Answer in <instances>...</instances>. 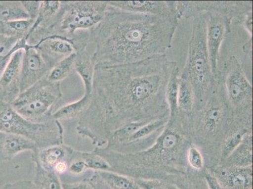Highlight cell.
Masks as SVG:
<instances>
[{"label":"cell","instance_id":"6da1fadb","mask_svg":"<svg viewBox=\"0 0 253 189\" xmlns=\"http://www.w3.org/2000/svg\"><path fill=\"white\" fill-rule=\"evenodd\" d=\"M176 61L167 55L123 65L96 64L88 109L78 121V135L95 147L125 124L169 117L166 88Z\"/></svg>","mask_w":253,"mask_h":189},{"label":"cell","instance_id":"7a4b0ae2","mask_svg":"<svg viewBox=\"0 0 253 189\" xmlns=\"http://www.w3.org/2000/svg\"><path fill=\"white\" fill-rule=\"evenodd\" d=\"M178 22L176 15L139 14L108 5L102 21L90 30L93 63L123 65L165 55Z\"/></svg>","mask_w":253,"mask_h":189},{"label":"cell","instance_id":"3957f363","mask_svg":"<svg viewBox=\"0 0 253 189\" xmlns=\"http://www.w3.org/2000/svg\"><path fill=\"white\" fill-rule=\"evenodd\" d=\"M207 14L193 18L187 58L180 78L192 85L195 96V109L203 105L217 81L211 70L206 42Z\"/></svg>","mask_w":253,"mask_h":189},{"label":"cell","instance_id":"277c9868","mask_svg":"<svg viewBox=\"0 0 253 189\" xmlns=\"http://www.w3.org/2000/svg\"><path fill=\"white\" fill-rule=\"evenodd\" d=\"M232 119L217 77L206 102L192 113L193 141L205 146H220Z\"/></svg>","mask_w":253,"mask_h":189},{"label":"cell","instance_id":"5b68a950","mask_svg":"<svg viewBox=\"0 0 253 189\" xmlns=\"http://www.w3.org/2000/svg\"><path fill=\"white\" fill-rule=\"evenodd\" d=\"M217 79L232 117L253 124V86L238 57H228Z\"/></svg>","mask_w":253,"mask_h":189},{"label":"cell","instance_id":"8992f818","mask_svg":"<svg viewBox=\"0 0 253 189\" xmlns=\"http://www.w3.org/2000/svg\"><path fill=\"white\" fill-rule=\"evenodd\" d=\"M0 133L28 138L39 149L64 144L61 122L52 119L43 123H33L20 116L10 103L3 102H0Z\"/></svg>","mask_w":253,"mask_h":189},{"label":"cell","instance_id":"52a82bcc","mask_svg":"<svg viewBox=\"0 0 253 189\" xmlns=\"http://www.w3.org/2000/svg\"><path fill=\"white\" fill-rule=\"evenodd\" d=\"M107 6L105 1H61L52 36L66 37L75 45L78 32L91 30L100 24Z\"/></svg>","mask_w":253,"mask_h":189},{"label":"cell","instance_id":"ba28073f","mask_svg":"<svg viewBox=\"0 0 253 189\" xmlns=\"http://www.w3.org/2000/svg\"><path fill=\"white\" fill-rule=\"evenodd\" d=\"M62 96L61 83L50 82L45 77L21 92L10 105L29 121L43 123L53 119V109Z\"/></svg>","mask_w":253,"mask_h":189},{"label":"cell","instance_id":"9c48e42d","mask_svg":"<svg viewBox=\"0 0 253 189\" xmlns=\"http://www.w3.org/2000/svg\"><path fill=\"white\" fill-rule=\"evenodd\" d=\"M178 20L190 19L209 12L224 15L237 24L243 16L253 11V1H175Z\"/></svg>","mask_w":253,"mask_h":189},{"label":"cell","instance_id":"30bf717a","mask_svg":"<svg viewBox=\"0 0 253 189\" xmlns=\"http://www.w3.org/2000/svg\"><path fill=\"white\" fill-rule=\"evenodd\" d=\"M24 49L16 50L0 63V102H13L19 95Z\"/></svg>","mask_w":253,"mask_h":189},{"label":"cell","instance_id":"8fae6325","mask_svg":"<svg viewBox=\"0 0 253 189\" xmlns=\"http://www.w3.org/2000/svg\"><path fill=\"white\" fill-rule=\"evenodd\" d=\"M206 42L211 70L215 75L218 73L217 63L223 41L232 31V20L216 12L207 13Z\"/></svg>","mask_w":253,"mask_h":189},{"label":"cell","instance_id":"7c38bea8","mask_svg":"<svg viewBox=\"0 0 253 189\" xmlns=\"http://www.w3.org/2000/svg\"><path fill=\"white\" fill-rule=\"evenodd\" d=\"M52 68V67L45 61L35 46L27 45L24 49L22 58L20 82L21 92L46 77Z\"/></svg>","mask_w":253,"mask_h":189},{"label":"cell","instance_id":"4fadbf2b","mask_svg":"<svg viewBox=\"0 0 253 189\" xmlns=\"http://www.w3.org/2000/svg\"><path fill=\"white\" fill-rule=\"evenodd\" d=\"M108 5L139 14L176 15L175 1H107ZM177 17V16H176Z\"/></svg>","mask_w":253,"mask_h":189},{"label":"cell","instance_id":"5bb4252c","mask_svg":"<svg viewBox=\"0 0 253 189\" xmlns=\"http://www.w3.org/2000/svg\"><path fill=\"white\" fill-rule=\"evenodd\" d=\"M34 46L52 68L62 59L76 52L73 41L63 36L47 37Z\"/></svg>","mask_w":253,"mask_h":189},{"label":"cell","instance_id":"9a60e30c","mask_svg":"<svg viewBox=\"0 0 253 189\" xmlns=\"http://www.w3.org/2000/svg\"><path fill=\"white\" fill-rule=\"evenodd\" d=\"M225 189H253V168L227 166L213 174Z\"/></svg>","mask_w":253,"mask_h":189},{"label":"cell","instance_id":"2e32d148","mask_svg":"<svg viewBox=\"0 0 253 189\" xmlns=\"http://www.w3.org/2000/svg\"><path fill=\"white\" fill-rule=\"evenodd\" d=\"M73 147L64 144L39 149L32 153V158L34 162L38 163L44 169L53 170L59 161L66 160L69 162Z\"/></svg>","mask_w":253,"mask_h":189},{"label":"cell","instance_id":"e0dca14e","mask_svg":"<svg viewBox=\"0 0 253 189\" xmlns=\"http://www.w3.org/2000/svg\"><path fill=\"white\" fill-rule=\"evenodd\" d=\"M39 149L32 140L22 136L4 134L1 146V155L4 160H10L22 152L31 151L32 153Z\"/></svg>","mask_w":253,"mask_h":189},{"label":"cell","instance_id":"ac0fdd59","mask_svg":"<svg viewBox=\"0 0 253 189\" xmlns=\"http://www.w3.org/2000/svg\"><path fill=\"white\" fill-rule=\"evenodd\" d=\"M88 47L76 52L74 69L84 83V94H91L93 89L95 64Z\"/></svg>","mask_w":253,"mask_h":189},{"label":"cell","instance_id":"d6986e66","mask_svg":"<svg viewBox=\"0 0 253 189\" xmlns=\"http://www.w3.org/2000/svg\"><path fill=\"white\" fill-rule=\"evenodd\" d=\"M226 159L229 163L227 166L245 167L252 165L253 132L246 134L242 142Z\"/></svg>","mask_w":253,"mask_h":189},{"label":"cell","instance_id":"ffe728a7","mask_svg":"<svg viewBox=\"0 0 253 189\" xmlns=\"http://www.w3.org/2000/svg\"><path fill=\"white\" fill-rule=\"evenodd\" d=\"M90 94H85L79 100L68 103L52 113L53 119L60 122L80 118L88 109Z\"/></svg>","mask_w":253,"mask_h":189},{"label":"cell","instance_id":"44dd1931","mask_svg":"<svg viewBox=\"0 0 253 189\" xmlns=\"http://www.w3.org/2000/svg\"><path fill=\"white\" fill-rule=\"evenodd\" d=\"M178 110L179 112L192 115L195 105L194 89L187 80L179 77L178 94Z\"/></svg>","mask_w":253,"mask_h":189},{"label":"cell","instance_id":"7402d4cb","mask_svg":"<svg viewBox=\"0 0 253 189\" xmlns=\"http://www.w3.org/2000/svg\"><path fill=\"white\" fill-rule=\"evenodd\" d=\"M110 189H142L135 179L112 171L95 172Z\"/></svg>","mask_w":253,"mask_h":189},{"label":"cell","instance_id":"603a6c76","mask_svg":"<svg viewBox=\"0 0 253 189\" xmlns=\"http://www.w3.org/2000/svg\"><path fill=\"white\" fill-rule=\"evenodd\" d=\"M34 20L28 19L15 20L7 22H0V34L3 35L22 39L26 38Z\"/></svg>","mask_w":253,"mask_h":189},{"label":"cell","instance_id":"cb8c5ba5","mask_svg":"<svg viewBox=\"0 0 253 189\" xmlns=\"http://www.w3.org/2000/svg\"><path fill=\"white\" fill-rule=\"evenodd\" d=\"M179 68L178 64L174 67L166 88V98L169 109V116L178 114V94Z\"/></svg>","mask_w":253,"mask_h":189},{"label":"cell","instance_id":"d4e9b609","mask_svg":"<svg viewBox=\"0 0 253 189\" xmlns=\"http://www.w3.org/2000/svg\"><path fill=\"white\" fill-rule=\"evenodd\" d=\"M21 1H0V22L28 19Z\"/></svg>","mask_w":253,"mask_h":189},{"label":"cell","instance_id":"484cf974","mask_svg":"<svg viewBox=\"0 0 253 189\" xmlns=\"http://www.w3.org/2000/svg\"><path fill=\"white\" fill-rule=\"evenodd\" d=\"M76 52L65 57L57 63L46 76L50 82L61 83L75 70Z\"/></svg>","mask_w":253,"mask_h":189},{"label":"cell","instance_id":"4316f807","mask_svg":"<svg viewBox=\"0 0 253 189\" xmlns=\"http://www.w3.org/2000/svg\"><path fill=\"white\" fill-rule=\"evenodd\" d=\"M36 165L35 180L34 183L43 189H63L59 175L53 170H47L38 163Z\"/></svg>","mask_w":253,"mask_h":189},{"label":"cell","instance_id":"83f0119b","mask_svg":"<svg viewBox=\"0 0 253 189\" xmlns=\"http://www.w3.org/2000/svg\"><path fill=\"white\" fill-rule=\"evenodd\" d=\"M61 4V1H41L38 17L31 29H36L49 22L58 13Z\"/></svg>","mask_w":253,"mask_h":189},{"label":"cell","instance_id":"f1b7e54d","mask_svg":"<svg viewBox=\"0 0 253 189\" xmlns=\"http://www.w3.org/2000/svg\"><path fill=\"white\" fill-rule=\"evenodd\" d=\"M26 38H11L0 34V63L16 50L27 47Z\"/></svg>","mask_w":253,"mask_h":189},{"label":"cell","instance_id":"f546056e","mask_svg":"<svg viewBox=\"0 0 253 189\" xmlns=\"http://www.w3.org/2000/svg\"><path fill=\"white\" fill-rule=\"evenodd\" d=\"M78 154L86 163L89 170L94 172L112 171L109 163L96 152L78 151Z\"/></svg>","mask_w":253,"mask_h":189},{"label":"cell","instance_id":"4dcf8cb0","mask_svg":"<svg viewBox=\"0 0 253 189\" xmlns=\"http://www.w3.org/2000/svg\"><path fill=\"white\" fill-rule=\"evenodd\" d=\"M186 160L194 170H201L204 168V159L201 150L195 145H191L186 151Z\"/></svg>","mask_w":253,"mask_h":189},{"label":"cell","instance_id":"1f68e13d","mask_svg":"<svg viewBox=\"0 0 253 189\" xmlns=\"http://www.w3.org/2000/svg\"><path fill=\"white\" fill-rule=\"evenodd\" d=\"M135 181L142 189H179L172 184L158 179H137Z\"/></svg>","mask_w":253,"mask_h":189},{"label":"cell","instance_id":"d6a6232c","mask_svg":"<svg viewBox=\"0 0 253 189\" xmlns=\"http://www.w3.org/2000/svg\"><path fill=\"white\" fill-rule=\"evenodd\" d=\"M21 3L30 19L35 21L38 17L39 10H40L41 1H21Z\"/></svg>","mask_w":253,"mask_h":189},{"label":"cell","instance_id":"836d02e7","mask_svg":"<svg viewBox=\"0 0 253 189\" xmlns=\"http://www.w3.org/2000/svg\"><path fill=\"white\" fill-rule=\"evenodd\" d=\"M62 188L63 189H95L93 184L87 178L74 183L62 182Z\"/></svg>","mask_w":253,"mask_h":189},{"label":"cell","instance_id":"e575fe53","mask_svg":"<svg viewBox=\"0 0 253 189\" xmlns=\"http://www.w3.org/2000/svg\"><path fill=\"white\" fill-rule=\"evenodd\" d=\"M34 186L33 181L22 180L12 183L5 184L1 189H32Z\"/></svg>","mask_w":253,"mask_h":189},{"label":"cell","instance_id":"d590c367","mask_svg":"<svg viewBox=\"0 0 253 189\" xmlns=\"http://www.w3.org/2000/svg\"><path fill=\"white\" fill-rule=\"evenodd\" d=\"M239 25H242L250 34V38L253 37V11H249L241 18Z\"/></svg>","mask_w":253,"mask_h":189},{"label":"cell","instance_id":"8d00e7d4","mask_svg":"<svg viewBox=\"0 0 253 189\" xmlns=\"http://www.w3.org/2000/svg\"><path fill=\"white\" fill-rule=\"evenodd\" d=\"M205 180L209 189H224L213 174H206Z\"/></svg>","mask_w":253,"mask_h":189},{"label":"cell","instance_id":"74e56055","mask_svg":"<svg viewBox=\"0 0 253 189\" xmlns=\"http://www.w3.org/2000/svg\"><path fill=\"white\" fill-rule=\"evenodd\" d=\"M88 179L93 184L95 189H110L102 180L99 178L97 174L95 172H93V174L91 177H88Z\"/></svg>","mask_w":253,"mask_h":189},{"label":"cell","instance_id":"f35d334b","mask_svg":"<svg viewBox=\"0 0 253 189\" xmlns=\"http://www.w3.org/2000/svg\"><path fill=\"white\" fill-rule=\"evenodd\" d=\"M69 163L68 161L63 160L59 161L55 166L53 171L58 175L65 174L68 172Z\"/></svg>","mask_w":253,"mask_h":189},{"label":"cell","instance_id":"ab89813d","mask_svg":"<svg viewBox=\"0 0 253 189\" xmlns=\"http://www.w3.org/2000/svg\"><path fill=\"white\" fill-rule=\"evenodd\" d=\"M243 52L251 60L253 58V37L248 39L247 42L243 46Z\"/></svg>","mask_w":253,"mask_h":189},{"label":"cell","instance_id":"60d3db41","mask_svg":"<svg viewBox=\"0 0 253 189\" xmlns=\"http://www.w3.org/2000/svg\"><path fill=\"white\" fill-rule=\"evenodd\" d=\"M4 136V134L0 133V153H1V154L2 142H3Z\"/></svg>","mask_w":253,"mask_h":189},{"label":"cell","instance_id":"b9f144b4","mask_svg":"<svg viewBox=\"0 0 253 189\" xmlns=\"http://www.w3.org/2000/svg\"><path fill=\"white\" fill-rule=\"evenodd\" d=\"M32 189H43L41 188V187H40V186H39L38 185H36V184H34V188Z\"/></svg>","mask_w":253,"mask_h":189}]
</instances>
